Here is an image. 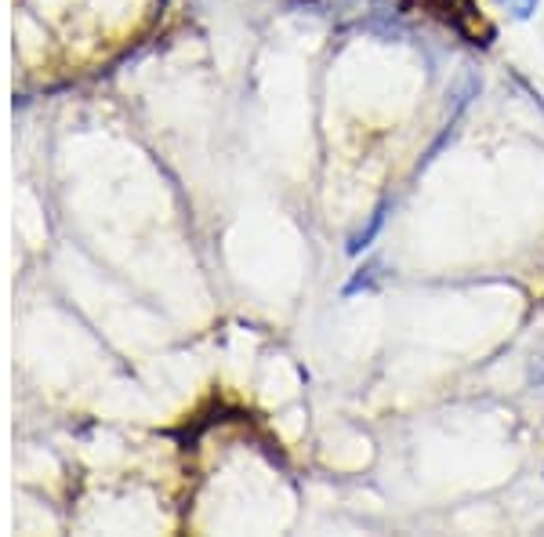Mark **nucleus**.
Returning <instances> with one entry per match:
<instances>
[{
	"label": "nucleus",
	"mask_w": 544,
	"mask_h": 537,
	"mask_svg": "<svg viewBox=\"0 0 544 537\" xmlns=\"http://www.w3.org/2000/svg\"><path fill=\"white\" fill-rule=\"evenodd\" d=\"M501 8L512 15V19L526 22V19H534V11H537V0H501Z\"/></svg>",
	"instance_id": "20e7f679"
},
{
	"label": "nucleus",
	"mask_w": 544,
	"mask_h": 537,
	"mask_svg": "<svg viewBox=\"0 0 544 537\" xmlns=\"http://www.w3.org/2000/svg\"><path fill=\"white\" fill-rule=\"evenodd\" d=\"M530 385H544V349L534 352V363H530V374H526Z\"/></svg>",
	"instance_id": "39448f33"
},
{
	"label": "nucleus",
	"mask_w": 544,
	"mask_h": 537,
	"mask_svg": "<svg viewBox=\"0 0 544 537\" xmlns=\"http://www.w3.org/2000/svg\"><path fill=\"white\" fill-rule=\"evenodd\" d=\"M381 269L385 265L381 262H370V265H363V269H356V276H352L349 284H345V298H352V294H360V291H370V287L378 284V276H381Z\"/></svg>",
	"instance_id": "7ed1b4c3"
},
{
	"label": "nucleus",
	"mask_w": 544,
	"mask_h": 537,
	"mask_svg": "<svg viewBox=\"0 0 544 537\" xmlns=\"http://www.w3.org/2000/svg\"><path fill=\"white\" fill-rule=\"evenodd\" d=\"M479 91H483V77H479L472 66H465V69H461V77L450 84V95H447L450 98V106H447V113H450V117H447V131L457 124V117H461V113L472 106V98H479Z\"/></svg>",
	"instance_id": "f257e3e1"
},
{
	"label": "nucleus",
	"mask_w": 544,
	"mask_h": 537,
	"mask_svg": "<svg viewBox=\"0 0 544 537\" xmlns=\"http://www.w3.org/2000/svg\"><path fill=\"white\" fill-rule=\"evenodd\" d=\"M389 207H392L389 200H381V204L374 207V215L367 218V225H363L360 233L349 240V254H363L370 244H374V240H378V233L385 229V218H389Z\"/></svg>",
	"instance_id": "f03ea898"
}]
</instances>
